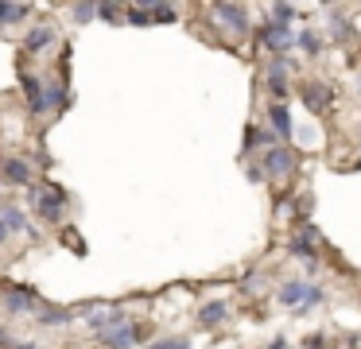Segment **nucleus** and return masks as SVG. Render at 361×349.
Masks as SVG:
<instances>
[{
	"instance_id": "nucleus-1",
	"label": "nucleus",
	"mask_w": 361,
	"mask_h": 349,
	"mask_svg": "<svg viewBox=\"0 0 361 349\" xmlns=\"http://www.w3.org/2000/svg\"><path fill=\"white\" fill-rule=\"evenodd\" d=\"M260 171H264V178H288L295 171V152L288 144H272L260 159Z\"/></svg>"
},
{
	"instance_id": "nucleus-2",
	"label": "nucleus",
	"mask_w": 361,
	"mask_h": 349,
	"mask_svg": "<svg viewBox=\"0 0 361 349\" xmlns=\"http://www.w3.org/2000/svg\"><path fill=\"white\" fill-rule=\"evenodd\" d=\"M322 291L311 283H303V279H295V283H283L280 287V302L283 307H311V302H319Z\"/></svg>"
},
{
	"instance_id": "nucleus-3",
	"label": "nucleus",
	"mask_w": 361,
	"mask_h": 349,
	"mask_svg": "<svg viewBox=\"0 0 361 349\" xmlns=\"http://www.w3.org/2000/svg\"><path fill=\"white\" fill-rule=\"evenodd\" d=\"M260 43L276 54H288L291 47H295V31H291L288 23H268V27L260 31Z\"/></svg>"
},
{
	"instance_id": "nucleus-4",
	"label": "nucleus",
	"mask_w": 361,
	"mask_h": 349,
	"mask_svg": "<svg viewBox=\"0 0 361 349\" xmlns=\"http://www.w3.org/2000/svg\"><path fill=\"white\" fill-rule=\"evenodd\" d=\"M214 16H218L229 31H237V35H245V31H249V16H245V8L229 4V0H218V4H214Z\"/></svg>"
},
{
	"instance_id": "nucleus-5",
	"label": "nucleus",
	"mask_w": 361,
	"mask_h": 349,
	"mask_svg": "<svg viewBox=\"0 0 361 349\" xmlns=\"http://www.w3.org/2000/svg\"><path fill=\"white\" fill-rule=\"evenodd\" d=\"M102 341H105L109 349H128V345H136V341H140V330H136V326L125 318V322H117L113 330H105Z\"/></svg>"
},
{
	"instance_id": "nucleus-6",
	"label": "nucleus",
	"mask_w": 361,
	"mask_h": 349,
	"mask_svg": "<svg viewBox=\"0 0 361 349\" xmlns=\"http://www.w3.org/2000/svg\"><path fill=\"white\" fill-rule=\"evenodd\" d=\"M35 206H39V214L47 217V221H59V217H63V206H66V194L59 190V186H47L43 194H35Z\"/></svg>"
},
{
	"instance_id": "nucleus-7",
	"label": "nucleus",
	"mask_w": 361,
	"mask_h": 349,
	"mask_svg": "<svg viewBox=\"0 0 361 349\" xmlns=\"http://www.w3.org/2000/svg\"><path fill=\"white\" fill-rule=\"evenodd\" d=\"M35 291L32 287H8V295H4V307L12 310V314H32V307H35Z\"/></svg>"
},
{
	"instance_id": "nucleus-8",
	"label": "nucleus",
	"mask_w": 361,
	"mask_h": 349,
	"mask_svg": "<svg viewBox=\"0 0 361 349\" xmlns=\"http://www.w3.org/2000/svg\"><path fill=\"white\" fill-rule=\"evenodd\" d=\"M303 105L311 109V113H326V109H330V85L307 82L303 85Z\"/></svg>"
},
{
	"instance_id": "nucleus-9",
	"label": "nucleus",
	"mask_w": 361,
	"mask_h": 349,
	"mask_svg": "<svg viewBox=\"0 0 361 349\" xmlns=\"http://www.w3.org/2000/svg\"><path fill=\"white\" fill-rule=\"evenodd\" d=\"M288 74H291V62L288 59H276V66L268 70V90H272L276 101L288 97Z\"/></svg>"
},
{
	"instance_id": "nucleus-10",
	"label": "nucleus",
	"mask_w": 361,
	"mask_h": 349,
	"mask_svg": "<svg viewBox=\"0 0 361 349\" xmlns=\"http://www.w3.org/2000/svg\"><path fill=\"white\" fill-rule=\"evenodd\" d=\"M90 330H97V333H105V330H113L117 322H125V314L121 310H113V307H97V310H90Z\"/></svg>"
},
{
	"instance_id": "nucleus-11",
	"label": "nucleus",
	"mask_w": 361,
	"mask_h": 349,
	"mask_svg": "<svg viewBox=\"0 0 361 349\" xmlns=\"http://www.w3.org/2000/svg\"><path fill=\"white\" fill-rule=\"evenodd\" d=\"M0 175L8 178V183H16V186H32V167H27L24 159H4L0 163Z\"/></svg>"
},
{
	"instance_id": "nucleus-12",
	"label": "nucleus",
	"mask_w": 361,
	"mask_h": 349,
	"mask_svg": "<svg viewBox=\"0 0 361 349\" xmlns=\"http://www.w3.org/2000/svg\"><path fill=\"white\" fill-rule=\"evenodd\" d=\"M51 43H55V27H47V23H39V27H32V31H27V35H24V47H27V51H32V54L47 51Z\"/></svg>"
},
{
	"instance_id": "nucleus-13",
	"label": "nucleus",
	"mask_w": 361,
	"mask_h": 349,
	"mask_svg": "<svg viewBox=\"0 0 361 349\" xmlns=\"http://www.w3.org/2000/svg\"><path fill=\"white\" fill-rule=\"evenodd\" d=\"M268 121H272V128H276V136H280V140H288L291 132H295V128H291V113H288L283 101H276V105L268 109Z\"/></svg>"
},
{
	"instance_id": "nucleus-14",
	"label": "nucleus",
	"mask_w": 361,
	"mask_h": 349,
	"mask_svg": "<svg viewBox=\"0 0 361 349\" xmlns=\"http://www.w3.org/2000/svg\"><path fill=\"white\" fill-rule=\"evenodd\" d=\"M20 85H24V93H27V109L32 113H43V85H39V78L35 74H20Z\"/></svg>"
},
{
	"instance_id": "nucleus-15",
	"label": "nucleus",
	"mask_w": 361,
	"mask_h": 349,
	"mask_svg": "<svg viewBox=\"0 0 361 349\" xmlns=\"http://www.w3.org/2000/svg\"><path fill=\"white\" fill-rule=\"evenodd\" d=\"M0 221L8 225V233H27L32 229L27 217H24V209H16V206H0Z\"/></svg>"
},
{
	"instance_id": "nucleus-16",
	"label": "nucleus",
	"mask_w": 361,
	"mask_h": 349,
	"mask_svg": "<svg viewBox=\"0 0 361 349\" xmlns=\"http://www.w3.org/2000/svg\"><path fill=\"white\" fill-rule=\"evenodd\" d=\"M20 20H27V4L0 0V27H4V23H20Z\"/></svg>"
},
{
	"instance_id": "nucleus-17",
	"label": "nucleus",
	"mask_w": 361,
	"mask_h": 349,
	"mask_svg": "<svg viewBox=\"0 0 361 349\" xmlns=\"http://www.w3.org/2000/svg\"><path fill=\"white\" fill-rule=\"evenodd\" d=\"M260 144L272 147L276 144V132H264V128H257V124H249V132H245V147H260Z\"/></svg>"
},
{
	"instance_id": "nucleus-18",
	"label": "nucleus",
	"mask_w": 361,
	"mask_h": 349,
	"mask_svg": "<svg viewBox=\"0 0 361 349\" xmlns=\"http://www.w3.org/2000/svg\"><path fill=\"white\" fill-rule=\"evenodd\" d=\"M66 105V90L63 85H47V90H43V113H47V109H63Z\"/></svg>"
},
{
	"instance_id": "nucleus-19",
	"label": "nucleus",
	"mask_w": 361,
	"mask_h": 349,
	"mask_svg": "<svg viewBox=\"0 0 361 349\" xmlns=\"http://www.w3.org/2000/svg\"><path fill=\"white\" fill-rule=\"evenodd\" d=\"M295 43L303 47L307 54H319V51H322V35H319V31H311V27H307V31H299V35H295Z\"/></svg>"
},
{
	"instance_id": "nucleus-20",
	"label": "nucleus",
	"mask_w": 361,
	"mask_h": 349,
	"mask_svg": "<svg viewBox=\"0 0 361 349\" xmlns=\"http://www.w3.org/2000/svg\"><path fill=\"white\" fill-rule=\"evenodd\" d=\"M71 318H74V314H71L66 307H63V310H59V307H47V310H43V318H39V322H43V326H66Z\"/></svg>"
},
{
	"instance_id": "nucleus-21",
	"label": "nucleus",
	"mask_w": 361,
	"mask_h": 349,
	"mask_svg": "<svg viewBox=\"0 0 361 349\" xmlns=\"http://www.w3.org/2000/svg\"><path fill=\"white\" fill-rule=\"evenodd\" d=\"M97 16V0H78V4H74V20L78 23H90Z\"/></svg>"
},
{
	"instance_id": "nucleus-22",
	"label": "nucleus",
	"mask_w": 361,
	"mask_h": 349,
	"mask_svg": "<svg viewBox=\"0 0 361 349\" xmlns=\"http://www.w3.org/2000/svg\"><path fill=\"white\" fill-rule=\"evenodd\" d=\"M221 318H226V307H221V302H210V307H202V326H218Z\"/></svg>"
},
{
	"instance_id": "nucleus-23",
	"label": "nucleus",
	"mask_w": 361,
	"mask_h": 349,
	"mask_svg": "<svg viewBox=\"0 0 361 349\" xmlns=\"http://www.w3.org/2000/svg\"><path fill=\"white\" fill-rule=\"evenodd\" d=\"M291 20H295V8L283 4V0H280V4L272 8V23H288V27H291Z\"/></svg>"
},
{
	"instance_id": "nucleus-24",
	"label": "nucleus",
	"mask_w": 361,
	"mask_h": 349,
	"mask_svg": "<svg viewBox=\"0 0 361 349\" xmlns=\"http://www.w3.org/2000/svg\"><path fill=\"white\" fill-rule=\"evenodd\" d=\"M156 4H164V0H136V8H140V12H144V8H156Z\"/></svg>"
},
{
	"instance_id": "nucleus-25",
	"label": "nucleus",
	"mask_w": 361,
	"mask_h": 349,
	"mask_svg": "<svg viewBox=\"0 0 361 349\" xmlns=\"http://www.w3.org/2000/svg\"><path fill=\"white\" fill-rule=\"evenodd\" d=\"M4 240H8V225L0 221V245H4Z\"/></svg>"
},
{
	"instance_id": "nucleus-26",
	"label": "nucleus",
	"mask_w": 361,
	"mask_h": 349,
	"mask_svg": "<svg viewBox=\"0 0 361 349\" xmlns=\"http://www.w3.org/2000/svg\"><path fill=\"white\" fill-rule=\"evenodd\" d=\"M268 349H288V345H283V341H272V345H268Z\"/></svg>"
},
{
	"instance_id": "nucleus-27",
	"label": "nucleus",
	"mask_w": 361,
	"mask_h": 349,
	"mask_svg": "<svg viewBox=\"0 0 361 349\" xmlns=\"http://www.w3.org/2000/svg\"><path fill=\"white\" fill-rule=\"evenodd\" d=\"M16 349H35V345H27V341H20V345Z\"/></svg>"
},
{
	"instance_id": "nucleus-28",
	"label": "nucleus",
	"mask_w": 361,
	"mask_h": 349,
	"mask_svg": "<svg viewBox=\"0 0 361 349\" xmlns=\"http://www.w3.org/2000/svg\"><path fill=\"white\" fill-rule=\"evenodd\" d=\"M322 4H334V0H322Z\"/></svg>"
},
{
	"instance_id": "nucleus-29",
	"label": "nucleus",
	"mask_w": 361,
	"mask_h": 349,
	"mask_svg": "<svg viewBox=\"0 0 361 349\" xmlns=\"http://www.w3.org/2000/svg\"><path fill=\"white\" fill-rule=\"evenodd\" d=\"M0 341H4V338H0Z\"/></svg>"
}]
</instances>
